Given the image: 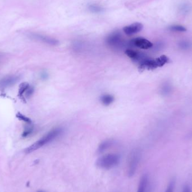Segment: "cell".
I'll list each match as a JSON object with an SVG mask.
<instances>
[{"mask_svg":"<svg viewBox=\"0 0 192 192\" xmlns=\"http://www.w3.org/2000/svg\"><path fill=\"white\" fill-rule=\"evenodd\" d=\"M125 54L133 61L138 62L139 64L142 62L143 60L147 58V57L144 53L130 49L125 51Z\"/></svg>","mask_w":192,"mask_h":192,"instance_id":"obj_6","label":"cell"},{"mask_svg":"<svg viewBox=\"0 0 192 192\" xmlns=\"http://www.w3.org/2000/svg\"><path fill=\"white\" fill-rule=\"evenodd\" d=\"M179 47L182 49H188L191 47V44L188 41H182L180 42Z\"/></svg>","mask_w":192,"mask_h":192,"instance_id":"obj_19","label":"cell"},{"mask_svg":"<svg viewBox=\"0 0 192 192\" xmlns=\"http://www.w3.org/2000/svg\"><path fill=\"white\" fill-rule=\"evenodd\" d=\"M62 132V129L60 127H56L50 131L48 133L42 136L40 140H37L31 146H29L25 149L26 153H31L38 149L45 146L47 144L52 142V140L59 136Z\"/></svg>","mask_w":192,"mask_h":192,"instance_id":"obj_1","label":"cell"},{"mask_svg":"<svg viewBox=\"0 0 192 192\" xmlns=\"http://www.w3.org/2000/svg\"><path fill=\"white\" fill-rule=\"evenodd\" d=\"M30 37L34 39L35 40H40V42H42L46 44H49L51 45H56L59 44V42L57 40L53 39L51 38L40 35V34H35V33H31L29 35Z\"/></svg>","mask_w":192,"mask_h":192,"instance_id":"obj_9","label":"cell"},{"mask_svg":"<svg viewBox=\"0 0 192 192\" xmlns=\"http://www.w3.org/2000/svg\"><path fill=\"white\" fill-rule=\"evenodd\" d=\"M88 9L91 12L94 13H101L104 10V9L103 7L96 4L90 5L88 7Z\"/></svg>","mask_w":192,"mask_h":192,"instance_id":"obj_14","label":"cell"},{"mask_svg":"<svg viewBox=\"0 0 192 192\" xmlns=\"http://www.w3.org/2000/svg\"><path fill=\"white\" fill-rule=\"evenodd\" d=\"M32 131H33V127H27V128H26V129L23 132V133L22 134V136L23 137H27V136H29L32 133Z\"/></svg>","mask_w":192,"mask_h":192,"instance_id":"obj_21","label":"cell"},{"mask_svg":"<svg viewBox=\"0 0 192 192\" xmlns=\"http://www.w3.org/2000/svg\"><path fill=\"white\" fill-rule=\"evenodd\" d=\"M169 59L165 55H162L158 58L155 59H149L148 57L144 59L140 63V69L153 70L158 67L163 66L165 64L169 62Z\"/></svg>","mask_w":192,"mask_h":192,"instance_id":"obj_3","label":"cell"},{"mask_svg":"<svg viewBox=\"0 0 192 192\" xmlns=\"http://www.w3.org/2000/svg\"><path fill=\"white\" fill-rule=\"evenodd\" d=\"M113 143H114V142L111 140H106L100 144L98 149V153H102L103 152H104L106 149H107L111 146H112Z\"/></svg>","mask_w":192,"mask_h":192,"instance_id":"obj_12","label":"cell"},{"mask_svg":"<svg viewBox=\"0 0 192 192\" xmlns=\"http://www.w3.org/2000/svg\"><path fill=\"white\" fill-rule=\"evenodd\" d=\"M147 183H148V177L146 175H144L140 179L137 192H146Z\"/></svg>","mask_w":192,"mask_h":192,"instance_id":"obj_11","label":"cell"},{"mask_svg":"<svg viewBox=\"0 0 192 192\" xmlns=\"http://www.w3.org/2000/svg\"><path fill=\"white\" fill-rule=\"evenodd\" d=\"M33 92H34L33 88L29 87L28 90L26 91V96H27V97L31 96V94L33 93Z\"/></svg>","mask_w":192,"mask_h":192,"instance_id":"obj_22","label":"cell"},{"mask_svg":"<svg viewBox=\"0 0 192 192\" xmlns=\"http://www.w3.org/2000/svg\"><path fill=\"white\" fill-rule=\"evenodd\" d=\"M130 44L131 45L144 50L149 49L153 46V44L149 40L143 38L139 37L133 39L130 41Z\"/></svg>","mask_w":192,"mask_h":192,"instance_id":"obj_5","label":"cell"},{"mask_svg":"<svg viewBox=\"0 0 192 192\" xmlns=\"http://www.w3.org/2000/svg\"><path fill=\"white\" fill-rule=\"evenodd\" d=\"M183 192H191L190 188L188 185H186L183 188Z\"/></svg>","mask_w":192,"mask_h":192,"instance_id":"obj_23","label":"cell"},{"mask_svg":"<svg viewBox=\"0 0 192 192\" xmlns=\"http://www.w3.org/2000/svg\"><path fill=\"white\" fill-rule=\"evenodd\" d=\"M107 40L109 45L113 47H120L123 44L121 35L118 33H114L113 34H111Z\"/></svg>","mask_w":192,"mask_h":192,"instance_id":"obj_10","label":"cell"},{"mask_svg":"<svg viewBox=\"0 0 192 192\" xmlns=\"http://www.w3.org/2000/svg\"><path fill=\"white\" fill-rule=\"evenodd\" d=\"M175 180H171L169 184V186H167L166 192H173L174 187H175Z\"/></svg>","mask_w":192,"mask_h":192,"instance_id":"obj_20","label":"cell"},{"mask_svg":"<svg viewBox=\"0 0 192 192\" xmlns=\"http://www.w3.org/2000/svg\"><path fill=\"white\" fill-rule=\"evenodd\" d=\"M143 28L142 24L140 23H135L131 25H127L123 28V31L127 35H132L141 31Z\"/></svg>","mask_w":192,"mask_h":192,"instance_id":"obj_7","label":"cell"},{"mask_svg":"<svg viewBox=\"0 0 192 192\" xmlns=\"http://www.w3.org/2000/svg\"><path fill=\"white\" fill-rule=\"evenodd\" d=\"M19 80V77L16 75H9L0 80V88H5L11 87Z\"/></svg>","mask_w":192,"mask_h":192,"instance_id":"obj_8","label":"cell"},{"mask_svg":"<svg viewBox=\"0 0 192 192\" xmlns=\"http://www.w3.org/2000/svg\"><path fill=\"white\" fill-rule=\"evenodd\" d=\"M169 29L171 31H177V32H184L186 31V29L182 25H171L169 27Z\"/></svg>","mask_w":192,"mask_h":192,"instance_id":"obj_15","label":"cell"},{"mask_svg":"<svg viewBox=\"0 0 192 192\" xmlns=\"http://www.w3.org/2000/svg\"><path fill=\"white\" fill-rule=\"evenodd\" d=\"M190 10V6L188 3L182 4L179 8L180 11L183 14L188 13Z\"/></svg>","mask_w":192,"mask_h":192,"instance_id":"obj_17","label":"cell"},{"mask_svg":"<svg viewBox=\"0 0 192 192\" xmlns=\"http://www.w3.org/2000/svg\"><path fill=\"white\" fill-rule=\"evenodd\" d=\"M120 160V157L118 154H107L99 157L96 161V165L103 169H110L117 166Z\"/></svg>","mask_w":192,"mask_h":192,"instance_id":"obj_2","label":"cell"},{"mask_svg":"<svg viewBox=\"0 0 192 192\" xmlns=\"http://www.w3.org/2000/svg\"><path fill=\"white\" fill-rule=\"evenodd\" d=\"M29 88V86L28 83H23L21 84V85L20 86V88H19V95L22 96L28 90Z\"/></svg>","mask_w":192,"mask_h":192,"instance_id":"obj_16","label":"cell"},{"mask_svg":"<svg viewBox=\"0 0 192 192\" xmlns=\"http://www.w3.org/2000/svg\"><path fill=\"white\" fill-rule=\"evenodd\" d=\"M140 160V155L139 152L134 151L131 152L128 164V175L129 177H133L136 172L138 165Z\"/></svg>","mask_w":192,"mask_h":192,"instance_id":"obj_4","label":"cell"},{"mask_svg":"<svg viewBox=\"0 0 192 192\" xmlns=\"http://www.w3.org/2000/svg\"><path fill=\"white\" fill-rule=\"evenodd\" d=\"M101 101L103 105L106 106L110 105L114 102V96H111V95L106 94V95H104L101 97Z\"/></svg>","mask_w":192,"mask_h":192,"instance_id":"obj_13","label":"cell"},{"mask_svg":"<svg viewBox=\"0 0 192 192\" xmlns=\"http://www.w3.org/2000/svg\"><path fill=\"white\" fill-rule=\"evenodd\" d=\"M37 192H44V191H42V190H40V191H38Z\"/></svg>","mask_w":192,"mask_h":192,"instance_id":"obj_24","label":"cell"},{"mask_svg":"<svg viewBox=\"0 0 192 192\" xmlns=\"http://www.w3.org/2000/svg\"><path fill=\"white\" fill-rule=\"evenodd\" d=\"M16 117L18 118L19 120L24 121V122L27 123H28V124H31V120L29 118L26 117L25 116L23 115V114H20V113H18V114H16Z\"/></svg>","mask_w":192,"mask_h":192,"instance_id":"obj_18","label":"cell"}]
</instances>
